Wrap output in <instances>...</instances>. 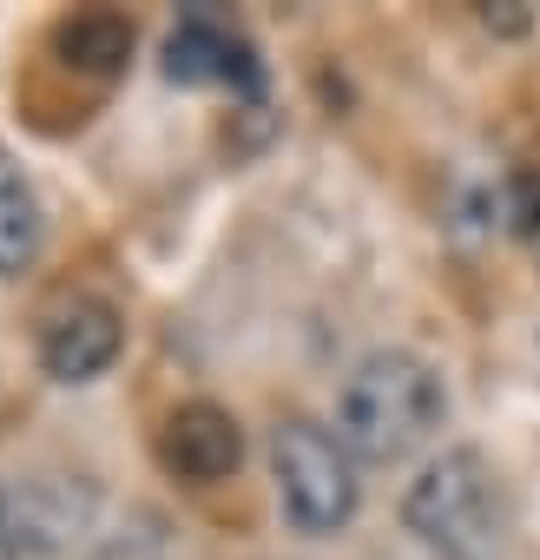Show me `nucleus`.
<instances>
[{
  "label": "nucleus",
  "instance_id": "1",
  "mask_svg": "<svg viewBox=\"0 0 540 560\" xmlns=\"http://www.w3.org/2000/svg\"><path fill=\"white\" fill-rule=\"evenodd\" d=\"M448 416L442 376L415 350H369L337 396V435L363 462H402L415 455Z\"/></svg>",
  "mask_w": 540,
  "mask_h": 560
},
{
  "label": "nucleus",
  "instance_id": "2",
  "mask_svg": "<svg viewBox=\"0 0 540 560\" xmlns=\"http://www.w3.org/2000/svg\"><path fill=\"white\" fill-rule=\"evenodd\" d=\"M402 527L435 560H494L501 547V481L481 448H442L402 494Z\"/></svg>",
  "mask_w": 540,
  "mask_h": 560
},
{
  "label": "nucleus",
  "instance_id": "3",
  "mask_svg": "<svg viewBox=\"0 0 540 560\" xmlns=\"http://www.w3.org/2000/svg\"><path fill=\"white\" fill-rule=\"evenodd\" d=\"M270 475H278V501L297 534L324 540L356 521L363 481H356V455L343 448L337 429H324L310 416H284L270 429Z\"/></svg>",
  "mask_w": 540,
  "mask_h": 560
},
{
  "label": "nucleus",
  "instance_id": "4",
  "mask_svg": "<svg viewBox=\"0 0 540 560\" xmlns=\"http://www.w3.org/2000/svg\"><path fill=\"white\" fill-rule=\"evenodd\" d=\"M165 80H178V86H211V80H224V86L244 93V100L263 93V67H257L250 40L231 34V27H224L218 14H204V8H191V14L172 27V40H165Z\"/></svg>",
  "mask_w": 540,
  "mask_h": 560
},
{
  "label": "nucleus",
  "instance_id": "5",
  "mask_svg": "<svg viewBox=\"0 0 540 560\" xmlns=\"http://www.w3.org/2000/svg\"><path fill=\"white\" fill-rule=\"evenodd\" d=\"M119 343H126V330L106 298H67L40 324V370L54 383H93L99 370H113Z\"/></svg>",
  "mask_w": 540,
  "mask_h": 560
},
{
  "label": "nucleus",
  "instance_id": "6",
  "mask_svg": "<svg viewBox=\"0 0 540 560\" xmlns=\"http://www.w3.org/2000/svg\"><path fill=\"white\" fill-rule=\"evenodd\" d=\"M159 455H165V468H172L178 481L211 488V481L237 475V462H244V429H237V416H231L224 402H204V396H198V402H178V409L165 416Z\"/></svg>",
  "mask_w": 540,
  "mask_h": 560
},
{
  "label": "nucleus",
  "instance_id": "7",
  "mask_svg": "<svg viewBox=\"0 0 540 560\" xmlns=\"http://www.w3.org/2000/svg\"><path fill=\"white\" fill-rule=\"evenodd\" d=\"M47 244V218H40V191L21 172L14 152H0V277H21Z\"/></svg>",
  "mask_w": 540,
  "mask_h": 560
},
{
  "label": "nucleus",
  "instance_id": "8",
  "mask_svg": "<svg viewBox=\"0 0 540 560\" xmlns=\"http://www.w3.org/2000/svg\"><path fill=\"white\" fill-rule=\"evenodd\" d=\"M54 47H60V60H67L73 73H93V80H106V73H119V67L132 60V21H126V14H106V8H93V14H73V21H60Z\"/></svg>",
  "mask_w": 540,
  "mask_h": 560
},
{
  "label": "nucleus",
  "instance_id": "9",
  "mask_svg": "<svg viewBox=\"0 0 540 560\" xmlns=\"http://www.w3.org/2000/svg\"><path fill=\"white\" fill-rule=\"evenodd\" d=\"M507 224H514L520 237L540 231V172H514V178H507Z\"/></svg>",
  "mask_w": 540,
  "mask_h": 560
},
{
  "label": "nucleus",
  "instance_id": "10",
  "mask_svg": "<svg viewBox=\"0 0 540 560\" xmlns=\"http://www.w3.org/2000/svg\"><path fill=\"white\" fill-rule=\"evenodd\" d=\"M0 560H21V521H14V494L0 488Z\"/></svg>",
  "mask_w": 540,
  "mask_h": 560
}]
</instances>
